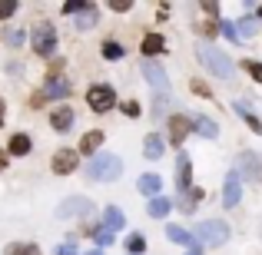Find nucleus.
Segmentation results:
<instances>
[{"label": "nucleus", "instance_id": "nucleus-10", "mask_svg": "<svg viewBox=\"0 0 262 255\" xmlns=\"http://www.w3.org/2000/svg\"><path fill=\"white\" fill-rule=\"evenodd\" d=\"M43 96L47 100H67V96H73V80L67 77H50L43 86Z\"/></svg>", "mask_w": 262, "mask_h": 255}, {"label": "nucleus", "instance_id": "nucleus-44", "mask_svg": "<svg viewBox=\"0 0 262 255\" xmlns=\"http://www.w3.org/2000/svg\"><path fill=\"white\" fill-rule=\"evenodd\" d=\"M186 255H203V249H199V245H192V249L186 252Z\"/></svg>", "mask_w": 262, "mask_h": 255}, {"label": "nucleus", "instance_id": "nucleus-17", "mask_svg": "<svg viewBox=\"0 0 262 255\" xmlns=\"http://www.w3.org/2000/svg\"><path fill=\"white\" fill-rule=\"evenodd\" d=\"M163 50H166V40H163L160 33H146V37H143V57H146V60L160 57Z\"/></svg>", "mask_w": 262, "mask_h": 255}, {"label": "nucleus", "instance_id": "nucleus-33", "mask_svg": "<svg viewBox=\"0 0 262 255\" xmlns=\"http://www.w3.org/2000/svg\"><path fill=\"white\" fill-rule=\"evenodd\" d=\"M17 13V0H0V20H10Z\"/></svg>", "mask_w": 262, "mask_h": 255}, {"label": "nucleus", "instance_id": "nucleus-19", "mask_svg": "<svg viewBox=\"0 0 262 255\" xmlns=\"http://www.w3.org/2000/svg\"><path fill=\"white\" fill-rule=\"evenodd\" d=\"M30 146H33V143H30V136H27V133H13L10 143H7L10 156H27V153H30Z\"/></svg>", "mask_w": 262, "mask_h": 255}, {"label": "nucleus", "instance_id": "nucleus-32", "mask_svg": "<svg viewBox=\"0 0 262 255\" xmlns=\"http://www.w3.org/2000/svg\"><path fill=\"white\" fill-rule=\"evenodd\" d=\"M166 106H169V93H160L153 100V116H163V113H166Z\"/></svg>", "mask_w": 262, "mask_h": 255}, {"label": "nucleus", "instance_id": "nucleus-41", "mask_svg": "<svg viewBox=\"0 0 262 255\" xmlns=\"http://www.w3.org/2000/svg\"><path fill=\"white\" fill-rule=\"evenodd\" d=\"M129 7H133L129 0H113V4H110V10H116V13H126Z\"/></svg>", "mask_w": 262, "mask_h": 255}, {"label": "nucleus", "instance_id": "nucleus-18", "mask_svg": "<svg viewBox=\"0 0 262 255\" xmlns=\"http://www.w3.org/2000/svg\"><path fill=\"white\" fill-rule=\"evenodd\" d=\"M136 189H140L143 196L156 199V196H160V189H163V179H160V176H149V172H146V176H140V182H136Z\"/></svg>", "mask_w": 262, "mask_h": 255}, {"label": "nucleus", "instance_id": "nucleus-29", "mask_svg": "<svg viewBox=\"0 0 262 255\" xmlns=\"http://www.w3.org/2000/svg\"><path fill=\"white\" fill-rule=\"evenodd\" d=\"M103 57H106V60H123V57H126V50H123L116 40H106V43H103Z\"/></svg>", "mask_w": 262, "mask_h": 255}, {"label": "nucleus", "instance_id": "nucleus-4", "mask_svg": "<svg viewBox=\"0 0 262 255\" xmlns=\"http://www.w3.org/2000/svg\"><path fill=\"white\" fill-rule=\"evenodd\" d=\"M86 103H90L93 113H106V109H113L116 106L113 86H110V83H93V86L86 89Z\"/></svg>", "mask_w": 262, "mask_h": 255}, {"label": "nucleus", "instance_id": "nucleus-34", "mask_svg": "<svg viewBox=\"0 0 262 255\" xmlns=\"http://www.w3.org/2000/svg\"><path fill=\"white\" fill-rule=\"evenodd\" d=\"M7 43H10V47H20V43H24V30L10 27V30H7Z\"/></svg>", "mask_w": 262, "mask_h": 255}, {"label": "nucleus", "instance_id": "nucleus-22", "mask_svg": "<svg viewBox=\"0 0 262 255\" xmlns=\"http://www.w3.org/2000/svg\"><path fill=\"white\" fill-rule=\"evenodd\" d=\"M232 109H236V113L243 116L246 123H249V129H252V133H259V136H262V120H259L256 113H252L249 106H246V103H232Z\"/></svg>", "mask_w": 262, "mask_h": 255}, {"label": "nucleus", "instance_id": "nucleus-5", "mask_svg": "<svg viewBox=\"0 0 262 255\" xmlns=\"http://www.w3.org/2000/svg\"><path fill=\"white\" fill-rule=\"evenodd\" d=\"M33 50H37L40 57H50V53L57 50V30H53V24L33 27Z\"/></svg>", "mask_w": 262, "mask_h": 255}, {"label": "nucleus", "instance_id": "nucleus-14", "mask_svg": "<svg viewBox=\"0 0 262 255\" xmlns=\"http://www.w3.org/2000/svg\"><path fill=\"white\" fill-rule=\"evenodd\" d=\"M50 166H53V172H57V176H70V172L77 169V153H73V149H57Z\"/></svg>", "mask_w": 262, "mask_h": 255}, {"label": "nucleus", "instance_id": "nucleus-11", "mask_svg": "<svg viewBox=\"0 0 262 255\" xmlns=\"http://www.w3.org/2000/svg\"><path fill=\"white\" fill-rule=\"evenodd\" d=\"M176 189H179V196L192 189V163L186 153H179V159H176Z\"/></svg>", "mask_w": 262, "mask_h": 255}, {"label": "nucleus", "instance_id": "nucleus-46", "mask_svg": "<svg viewBox=\"0 0 262 255\" xmlns=\"http://www.w3.org/2000/svg\"><path fill=\"white\" fill-rule=\"evenodd\" d=\"M86 255H100V249H96V252H86Z\"/></svg>", "mask_w": 262, "mask_h": 255}, {"label": "nucleus", "instance_id": "nucleus-24", "mask_svg": "<svg viewBox=\"0 0 262 255\" xmlns=\"http://www.w3.org/2000/svg\"><path fill=\"white\" fill-rule=\"evenodd\" d=\"M96 20H100V10H96L93 4H86L83 10L77 13V27H80V30H90V27H93Z\"/></svg>", "mask_w": 262, "mask_h": 255}, {"label": "nucleus", "instance_id": "nucleus-20", "mask_svg": "<svg viewBox=\"0 0 262 255\" xmlns=\"http://www.w3.org/2000/svg\"><path fill=\"white\" fill-rule=\"evenodd\" d=\"M192 133L206 136V140H216V136H219V126L212 120H206V116H196V120H192Z\"/></svg>", "mask_w": 262, "mask_h": 255}, {"label": "nucleus", "instance_id": "nucleus-23", "mask_svg": "<svg viewBox=\"0 0 262 255\" xmlns=\"http://www.w3.org/2000/svg\"><path fill=\"white\" fill-rule=\"evenodd\" d=\"M169 209H173V202H169V199H163V196L149 199V205H146V212H149L153 219H166V216H169Z\"/></svg>", "mask_w": 262, "mask_h": 255}, {"label": "nucleus", "instance_id": "nucleus-30", "mask_svg": "<svg viewBox=\"0 0 262 255\" xmlns=\"http://www.w3.org/2000/svg\"><path fill=\"white\" fill-rule=\"evenodd\" d=\"M243 70L249 73L252 80H259V83H262V63H256V60H243Z\"/></svg>", "mask_w": 262, "mask_h": 255}, {"label": "nucleus", "instance_id": "nucleus-26", "mask_svg": "<svg viewBox=\"0 0 262 255\" xmlns=\"http://www.w3.org/2000/svg\"><path fill=\"white\" fill-rule=\"evenodd\" d=\"M103 229H110V232L123 229V212L116 209V205H110V209H103Z\"/></svg>", "mask_w": 262, "mask_h": 255}, {"label": "nucleus", "instance_id": "nucleus-21", "mask_svg": "<svg viewBox=\"0 0 262 255\" xmlns=\"http://www.w3.org/2000/svg\"><path fill=\"white\" fill-rule=\"evenodd\" d=\"M166 239H169V242H176V245H186V249L196 245V239H192L186 229H179V225H166Z\"/></svg>", "mask_w": 262, "mask_h": 255}, {"label": "nucleus", "instance_id": "nucleus-43", "mask_svg": "<svg viewBox=\"0 0 262 255\" xmlns=\"http://www.w3.org/2000/svg\"><path fill=\"white\" fill-rule=\"evenodd\" d=\"M4 116H7V103L0 100V126H4Z\"/></svg>", "mask_w": 262, "mask_h": 255}, {"label": "nucleus", "instance_id": "nucleus-1", "mask_svg": "<svg viewBox=\"0 0 262 255\" xmlns=\"http://www.w3.org/2000/svg\"><path fill=\"white\" fill-rule=\"evenodd\" d=\"M86 176L93 182H116L123 176V159L116 153H96L93 159L86 163Z\"/></svg>", "mask_w": 262, "mask_h": 255}, {"label": "nucleus", "instance_id": "nucleus-13", "mask_svg": "<svg viewBox=\"0 0 262 255\" xmlns=\"http://www.w3.org/2000/svg\"><path fill=\"white\" fill-rule=\"evenodd\" d=\"M73 123H77V116H73V106H67V103L50 113V126L57 129V133H70Z\"/></svg>", "mask_w": 262, "mask_h": 255}, {"label": "nucleus", "instance_id": "nucleus-42", "mask_svg": "<svg viewBox=\"0 0 262 255\" xmlns=\"http://www.w3.org/2000/svg\"><path fill=\"white\" fill-rule=\"evenodd\" d=\"M57 255H80V252H77V245H73V242H67V245H60V249H57Z\"/></svg>", "mask_w": 262, "mask_h": 255}, {"label": "nucleus", "instance_id": "nucleus-35", "mask_svg": "<svg viewBox=\"0 0 262 255\" xmlns=\"http://www.w3.org/2000/svg\"><path fill=\"white\" fill-rule=\"evenodd\" d=\"M83 7H86V0H67V4H63V13H73V17H77Z\"/></svg>", "mask_w": 262, "mask_h": 255}, {"label": "nucleus", "instance_id": "nucleus-3", "mask_svg": "<svg viewBox=\"0 0 262 255\" xmlns=\"http://www.w3.org/2000/svg\"><path fill=\"white\" fill-rule=\"evenodd\" d=\"M199 63H206V70L219 80H229V73H232V60L223 50H216V47H203L199 50Z\"/></svg>", "mask_w": 262, "mask_h": 255}, {"label": "nucleus", "instance_id": "nucleus-7", "mask_svg": "<svg viewBox=\"0 0 262 255\" xmlns=\"http://www.w3.org/2000/svg\"><path fill=\"white\" fill-rule=\"evenodd\" d=\"M239 199H243V179H239V172L232 169L229 176H226V186H223V205L226 209H236Z\"/></svg>", "mask_w": 262, "mask_h": 255}, {"label": "nucleus", "instance_id": "nucleus-16", "mask_svg": "<svg viewBox=\"0 0 262 255\" xmlns=\"http://www.w3.org/2000/svg\"><path fill=\"white\" fill-rule=\"evenodd\" d=\"M163 149H166V140H163L160 133H149L146 140H143V156H146V159H160Z\"/></svg>", "mask_w": 262, "mask_h": 255}, {"label": "nucleus", "instance_id": "nucleus-8", "mask_svg": "<svg viewBox=\"0 0 262 255\" xmlns=\"http://www.w3.org/2000/svg\"><path fill=\"white\" fill-rule=\"evenodd\" d=\"M166 126H169V143H173V146H183L186 136L192 133V120H189V116H183V113H179V116H169Z\"/></svg>", "mask_w": 262, "mask_h": 255}, {"label": "nucleus", "instance_id": "nucleus-45", "mask_svg": "<svg viewBox=\"0 0 262 255\" xmlns=\"http://www.w3.org/2000/svg\"><path fill=\"white\" fill-rule=\"evenodd\" d=\"M4 169H7V156L0 153V172H4Z\"/></svg>", "mask_w": 262, "mask_h": 255}, {"label": "nucleus", "instance_id": "nucleus-15", "mask_svg": "<svg viewBox=\"0 0 262 255\" xmlns=\"http://www.w3.org/2000/svg\"><path fill=\"white\" fill-rule=\"evenodd\" d=\"M100 146H103V133L100 129H90L83 140H80V153L77 156H90V159H93V156L100 153Z\"/></svg>", "mask_w": 262, "mask_h": 255}, {"label": "nucleus", "instance_id": "nucleus-31", "mask_svg": "<svg viewBox=\"0 0 262 255\" xmlns=\"http://www.w3.org/2000/svg\"><path fill=\"white\" fill-rule=\"evenodd\" d=\"M126 249H129V255H140L143 249H146V239H143V236H129Z\"/></svg>", "mask_w": 262, "mask_h": 255}, {"label": "nucleus", "instance_id": "nucleus-37", "mask_svg": "<svg viewBox=\"0 0 262 255\" xmlns=\"http://www.w3.org/2000/svg\"><path fill=\"white\" fill-rule=\"evenodd\" d=\"M93 239H96L100 245H110V242H113V232H110V229H96V232H93Z\"/></svg>", "mask_w": 262, "mask_h": 255}, {"label": "nucleus", "instance_id": "nucleus-28", "mask_svg": "<svg viewBox=\"0 0 262 255\" xmlns=\"http://www.w3.org/2000/svg\"><path fill=\"white\" fill-rule=\"evenodd\" d=\"M4 255H40L37 245H27V242H13V245H7Z\"/></svg>", "mask_w": 262, "mask_h": 255}, {"label": "nucleus", "instance_id": "nucleus-25", "mask_svg": "<svg viewBox=\"0 0 262 255\" xmlns=\"http://www.w3.org/2000/svg\"><path fill=\"white\" fill-rule=\"evenodd\" d=\"M203 196H206V192L192 186L189 192H183V196H179V209H183V212H196V202H199Z\"/></svg>", "mask_w": 262, "mask_h": 255}, {"label": "nucleus", "instance_id": "nucleus-2", "mask_svg": "<svg viewBox=\"0 0 262 255\" xmlns=\"http://www.w3.org/2000/svg\"><path fill=\"white\" fill-rule=\"evenodd\" d=\"M229 239V225L223 219H206V222L196 225V245L199 249H216Z\"/></svg>", "mask_w": 262, "mask_h": 255}, {"label": "nucleus", "instance_id": "nucleus-47", "mask_svg": "<svg viewBox=\"0 0 262 255\" xmlns=\"http://www.w3.org/2000/svg\"><path fill=\"white\" fill-rule=\"evenodd\" d=\"M259 17H262V4H259Z\"/></svg>", "mask_w": 262, "mask_h": 255}, {"label": "nucleus", "instance_id": "nucleus-36", "mask_svg": "<svg viewBox=\"0 0 262 255\" xmlns=\"http://www.w3.org/2000/svg\"><path fill=\"white\" fill-rule=\"evenodd\" d=\"M199 30L206 33V40H212V37H216V33H219V24H216V20H206V24L199 27Z\"/></svg>", "mask_w": 262, "mask_h": 255}, {"label": "nucleus", "instance_id": "nucleus-9", "mask_svg": "<svg viewBox=\"0 0 262 255\" xmlns=\"http://www.w3.org/2000/svg\"><path fill=\"white\" fill-rule=\"evenodd\" d=\"M90 209H93V202H90L86 196H73V199H63V202H60L57 216H60V219H70V216H86Z\"/></svg>", "mask_w": 262, "mask_h": 255}, {"label": "nucleus", "instance_id": "nucleus-12", "mask_svg": "<svg viewBox=\"0 0 262 255\" xmlns=\"http://www.w3.org/2000/svg\"><path fill=\"white\" fill-rule=\"evenodd\" d=\"M239 179H252V182H259V176H262V159H259V156L256 153H243V156H239Z\"/></svg>", "mask_w": 262, "mask_h": 255}, {"label": "nucleus", "instance_id": "nucleus-38", "mask_svg": "<svg viewBox=\"0 0 262 255\" xmlns=\"http://www.w3.org/2000/svg\"><path fill=\"white\" fill-rule=\"evenodd\" d=\"M192 93H196V96H206V100H212V89L206 86V83H199V80H192Z\"/></svg>", "mask_w": 262, "mask_h": 255}, {"label": "nucleus", "instance_id": "nucleus-27", "mask_svg": "<svg viewBox=\"0 0 262 255\" xmlns=\"http://www.w3.org/2000/svg\"><path fill=\"white\" fill-rule=\"evenodd\" d=\"M256 30H259V20H256V17H243V20H236V33H239L243 40L256 37Z\"/></svg>", "mask_w": 262, "mask_h": 255}, {"label": "nucleus", "instance_id": "nucleus-6", "mask_svg": "<svg viewBox=\"0 0 262 255\" xmlns=\"http://www.w3.org/2000/svg\"><path fill=\"white\" fill-rule=\"evenodd\" d=\"M143 77H146V83L156 89V93H169V80H166V70H163L156 60H143Z\"/></svg>", "mask_w": 262, "mask_h": 255}, {"label": "nucleus", "instance_id": "nucleus-39", "mask_svg": "<svg viewBox=\"0 0 262 255\" xmlns=\"http://www.w3.org/2000/svg\"><path fill=\"white\" fill-rule=\"evenodd\" d=\"M219 33H223V37H229V40H239L236 24H219Z\"/></svg>", "mask_w": 262, "mask_h": 255}, {"label": "nucleus", "instance_id": "nucleus-40", "mask_svg": "<svg viewBox=\"0 0 262 255\" xmlns=\"http://www.w3.org/2000/svg\"><path fill=\"white\" fill-rule=\"evenodd\" d=\"M123 113H126V116H133V120H136V116H140V103H133V100H129V103H123Z\"/></svg>", "mask_w": 262, "mask_h": 255}]
</instances>
